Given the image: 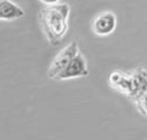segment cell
I'll return each instance as SVG.
<instances>
[{"mask_svg":"<svg viewBox=\"0 0 147 140\" xmlns=\"http://www.w3.org/2000/svg\"><path fill=\"white\" fill-rule=\"evenodd\" d=\"M116 25L117 20L115 13L110 12V10H105L94 17L93 22H92V30L98 36H107L114 33Z\"/></svg>","mask_w":147,"mask_h":140,"instance_id":"277c9868","label":"cell"},{"mask_svg":"<svg viewBox=\"0 0 147 140\" xmlns=\"http://www.w3.org/2000/svg\"><path fill=\"white\" fill-rule=\"evenodd\" d=\"M39 1H41L45 5H56L59 3V0H39Z\"/></svg>","mask_w":147,"mask_h":140,"instance_id":"9c48e42d","label":"cell"},{"mask_svg":"<svg viewBox=\"0 0 147 140\" xmlns=\"http://www.w3.org/2000/svg\"><path fill=\"white\" fill-rule=\"evenodd\" d=\"M134 104H136L137 110L140 112V114L147 117V89L143 92L142 95H141L140 97H138L137 100H136Z\"/></svg>","mask_w":147,"mask_h":140,"instance_id":"ba28073f","label":"cell"},{"mask_svg":"<svg viewBox=\"0 0 147 140\" xmlns=\"http://www.w3.org/2000/svg\"><path fill=\"white\" fill-rule=\"evenodd\" d=\"M25 10L12 0H0V21H13L22 18Z\"/></svg>","mask_w":147,"mask_h":140,"instance_id":"52a82bcc","label":"cell"},{"mask_svg":"<svg viewBox=\"0 0 147 140\" xmlns=\"http://www.w3.org/2000/svg\"><path fill=\"white\" fill-rule=\"evenodd\" d=\"M130 74L133 79V89L129 99L132 101H136L147 89V70L145 68H137Z\"/></svg>","mask_w":147,"mask_h":140,"instance_id":"8992f818","label":"cell"},{"mask_svg":"<svg viewBox=\"0 0 147 140\" xmlns=\"http://www.w3.org/2000/svg\"><path fill=\"white\" fill-rule=\"evenodd\" d=\"M89 75V69L86 60L83 53L79 52L75 57L71 60L67 68L57 76L56 81H69V79H75V78H85Z\"/></svg>","mask_w":147,"mask_h":140,"instance_id":"3957f363","label":"cell"},{"mask_svg":"<svg viewBox=\"0 0 147 140\" xmlns=\"http://www.w3.org/2000/svg\"><path fill=\"white\" fill-rule=\"evenodd\" d=\"M109 84L117 92L129 97L133 89V79L130 73H124L120 70L112 71L109 75Z\"/></svg>","mask_w":147,"mask_h":140,"instance_id":"5b68a950","label":"cell"},{"mask_svg":"<svg viewBox=\"0 0 147 140\" xmlns=\"http://www.w3.org/2000/svg\"><path fill=\"white\" fill-rule=\"evenodd\" d=\"M79 52H80V49H79L78 42H71V43L67 44L65 48H62L61 51L57 53V56L54 57V60L52 61L51 66H49L48 73H47L48 78L52 79V81H56L57 76L66 69L67 65L71 62V60Z\"/></svg>","mask_w":147,"mask_h":140,"instance_id":"7a4b0ae2","label":"cell"},{"mask_svg":"<svg viewBox=\"0 0 147 140\" xmlns=\"http://www.w3.org/2000/svg\"><path fill=\"white\" fill-rule=\"evenodd\" d=\"M70 7L67 3H58L56 5H47L40 10L39 20L47 40L53 47H57L63 42L69 31Z\"/></svg>","mask_w":147,"mask_h":140,"instance_id":"6da1fadb","label":"cell"}]
</instances>
